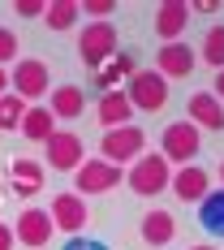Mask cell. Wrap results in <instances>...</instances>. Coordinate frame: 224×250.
<instances>
[{
    "instance_id": "obj_22",
    "label": "cell",
    "mask_w": 224,
    "mask_h": 250,
    "mask_svg": "<svg viewBox=\"0 0 224 250\" xmlns=\"http://www.w3.org/2000/svg\"><path fill=\"white\" fill-rule=\"evenodd\" d=\"M78 18H82V4H78V0H52L48 9H43V26L56 30V35H61V30H69Z\"/></svg>"
},
{
    "instance_id": "obj_18",
    "label": "cell",
    "mask_w": 224,
    "mask_h": 250,
    "mask_svg": "<svg viewBox=\"0 0 224 250\" xmlns=\"http://www.w3.org/2000/svg\"><path fill=\"white\" fill-rule=\"evenodd\" d=\"M95 117H100L103 129H121V125H129L134 108H129V100H125V91H103L100 104H95Z\"/></svg>"
},
{
    "instance_id": "obj_8",
    "label": "cell",
    "mask_w": 224,
    "mask_h": 250,
    "mask_svg": "<svg viewBox=\"0 0 224 250\" xmlns=\"http://www.w3.org/2000/svg\"><path fill=\"white\" fill-rule=\"evenodd\" d=\"M52 229H61V233H69V237H78L82 229H86V220H91V211H86V199L82 194H56L52 199V211H48Z\"/></svg>"
},
{
    "instance_id": "obj_3",
    "label": "cell",
    "mask_w": 224,
    "mask_h": 250,
    "mask_svg": "<svg viewBox=\"0 0 224 250\" xmlns=\"http://www.w3.org/2000/svg\"><path fill=\"white\" fill-rule=\"evenodd\" d=\"M78 56L91 69H100L103 61H112L117 56V26L112 22H86L78 30Z\"/></svg>"
},
{
    "instance_id": "obj_34",
    "label": "cell",
    "mask_w": 224,
    "mask_h": 250,
    "mask_svg": "<svg viewBox=\"0 0 224 250\" xmlns=\"http://www.w3.org/2000/svg\"><path fill=\"white\" fill-rule=\"evenodd\" d=\"M190 250H216V246H190Z\"/></svg>"
},
{
    "instance_id": "obj_14",
    "label": "cell",
    "mask_w": 224,
    "mask_h": 250,
    "mask_svg": "<svg viewBox=\"0 0 224 250\" xmlns=\"http://www.w3.org/2000/svg\"><path fill=\"white\" fill-rule=\"evenodd\" d=\"M185 26H190V4H185V0H164V4L155 9V35H160L164 43H177V39L185 35Z\"/></svg>"
},
{
    "instance_id": "obj_17",
    "label": "cell",
    "mask_w": 224,
    "mask_h": 250,
    "mask_svg": "<svg viewBox=\"0 0 224 250\" xmlns=\"http://www.w3.org/2000/svg\"><path fill=\"white\" fill-rule=\"evenodd\" d=\"M138 74V56L134 52H121V56H112V61H103L100 69H95V82H100V91H117L121 82Z\"/></svg>"
},
{
    "instance_id": "obj_6",
    "label": "cell",
    "mask_w": 224,
    "mask_h": 250,
    "mask_svg": "<svg viewBox=\"0 0 224 250\" xmlns=\"http://www.w3.org/2000/svg\"><path fill=\"white\" fill-rule=\"evenodd\" d=\"M143 151H147V134H143L138 125H121V129H103V138H100V160L117 164V168H121L125 160H138Z\"/></svg>"
},
{
    "instance_id": "obj_12",
    "label": "cell",
    "mask_w": 224,
    "mask_h": 250,
    "mask_svg": "<svg viewBox=\"0 0 224 250\" xmlns=\"http://www.w3.org/2000/svg\"><path fill=\"white\" fill-rule=\"evenodd\" d=\"M52 220H48V211L43 207H26L22 216H18V229H13V237L22 242V246H30V250H43L52 242Z\"/></svg>"
},
{
    "instance_id": "obj_7",
    "label": "cell",
    "mask_w": 224,
    "mask_h": 250,
    "mask_svg": "<svg viewBox=\"0 0 224 250\" xmlns=\"http://www.w3.org/2000/svg\"><path fill=\"white\" fill-rule=\"evenodd\" d=\"M121 186V168L108 160H82L74 168V194H108Z\"/></svg>"
},
{
    "instance_id": "obj_27",
    "label": "cell",
    "mask_w": 224,
    "mask_h": 250,
    "mask_svg": "<svg viewBox=\"0 0 224 250\" xmlns=\"http://www.w3.org/2000/svg\"><path fill=\"white\" fill-rule=\"evenodd\" d=\"M43 9H48V4H39V0H18V4H13L18 18H43Z\"/></svg>"
},
{
    "instance_id": "obj_9",
    "label": "cell",
    "mask_w": 224,
    "mask_h": 250,
    "mask_svg": "<svg viewBox=\"0 0 224 250\" xmlns=\"http://www.w3.org/2000/svg\"><path fill=\"white\" fill-rule=\"evenodd\" d=\"M43 151H48V164L56 173H74L78 164L86 160V147H82V138H78L74 129H56L48 143H43Z\"/></svg>"
},
{
    "instance_id": "obj_33",
    "label": "cell",
    "mask_w": 224,
    "mask_h": 250,
    "mask_svg": "<svg viewBox=\"0 0 224 250\" xmlns=\"http://www.w3.org/2000/svg\"><path fill=\"white\" fill-rule=\"evenodd\" d=\"M220 186H224V160H220Z\"/></svg>"
},
{
    "instance_id": "obj_4",
    "label": "cell",
    "mask_w": 224,
    "mask_h": 250,
    "mask_svg": "<svg viewBox=\"0 0 224 250\" xmlns=\"http://www.w3.org/2000/svg\"><path fill=\"white\" fill-rule=\"evenodd\" d=\"M125 100L134 112H160L168 104V82L155 74V69H138V74L125 82Z\"/></svg>"
},
{
    "instance_id": "obj_21",
    "label": "cell",
    "mask_w": 224,
    "mask_h": 250,
    "mask_svg": "<svg viewBox=\"0 0 224 250\" xmlns=\"http://www.w3.org/2000/svg\"><path fill=\"white\" fill-rule=\"evenodd\" d=\"M199 220H203L207 233L224 237V186H220V190H207V199L199 203Z\"/></svg>"
},
{
    "instance_id": "obj_15",
    "label": "cell",
    "mask_w": 224,
    "mask_h": 250,
    "mask_svg": "<svg viewBox=\"0 0 224 250\" xmlns=\"http://www.w3.org/2000/svg\"><path fill=\"white\" fill-rule=\"evenodd\" d=\"M185 121L194 129H224V104L211 91H199V95H190V117Z\"/></svg>"
},
{
    "instance_id": "obj_19",
    "label": "cell",
    "mask_w": 224,
    "mask_h": 250,
    "mask_svg": "<svg viewBox=\"0 0 224 250\" xmlns=\"http://www.w3.org/2000/svg\"><path fill=\"white\" fill-rule=\"evenodd\" d=\"M173 237H177V220H173V211L155 207V211H147V216H143V242H147V246H168Z\"/></svg>"
},
{
    "instance_id": "obj_13",
    "label": "cell",
    "mask_w": 224,
    "mask_h": 250,
    "mask_svg": "<svg viewBox=\"0 0 224 250\" xmlns=\"http://www.w3.org/2000/svg\"><path fill=\"white\" fill-rule=\"evenodd\" d=\"M168 190H173L181 203H203L207 190H211V177H207V168H199V164H185V168H173Z\"/></svg>"
},
{
    "instance_id": "obj_16",
    "label": "cell",
    "mask_w": 224,
    "mask_h": 250,
    "mask_svg": "<svg viewBox=\"0 0 224 250\" xmlns=\"http://www.w3.org/2000/svg\"><path fill=\"white\" fill-rule=\"evenodd\" d=\"M48 112L56 117V121H78V117L86 112V91H82V86H74V82L56 86V91H52Z\"/></svg>"
},
{
    "instance_id": "obj_11",
    "label": "cell",
    "mask_w": 224,
    "mask_h": 250,
    "mask_svg": "<svg viewBox=\"0 0 224 250\" xmlns=\"http://www.w3.org/2000/svg\"><path fill=\"white\" fill-rule=\"evenodd\" d=\"M43 181H48V168L39 164V160H13L9 164V194H18V199H35V194H43Z\"/></svg>"
},
{
    "instance_id": "obj_5",
    "label": "cell",
    "mask_w": 224,
    "mask_h": 250,
    "mask_svg": "<svg viewBox=\"0 0 224 250\" xmlns=\"http://www.w3.org/2000/svg\"><path fill=\"white\" fill-rule=\"evenodd\" d=\"M199 147H203V134H199V129H194L190 121H173V125H164V138H160V155H164L168 164H177V168L194 164Z\"/></svg>"
},
{
    "instance_id": "obj_31",
    "label": "cell",
    "mask_w": 224,
    "mask_h": 250,
    "mask_svg": "<svg viewBox=\"0 0 224 250\" xmlns=\"http://www.w3.org/2000/svg\"><path fill=\"white\" fill-rule=\"evenodd\" d=\"M190 13H216V0H199V4H190Z\"/></svg>"
},
{
    "instance_id": "obj_29",
    "label": "cell",
    "mask_w": 224,
    "mask_h": 250,
    "mask_svg": "<svg viewBox=\"0 0 224 250\" xmlns=\"http://www.w3.org/2000/svg\"><path fill=\"white\" fill-rule=\"evenodd\" d=\"M18 246V237H13V225H4L0 220V250H13Z\"/></svg>"
},
{
    "instance_id": "obj_24",
    "label": "cell",
    "mask_w": 224,
    "mask_h": 250,
    "mask_svg": "<svg viewBox=\"0 0 224 250\" xmlns=\"http://www.w3.org/2000/svg\"><path fill=\"white\" fill-rule=\"evenodd\" d=\"M26 108H30V104L18 100L13 91H9V95H0V129H18L22 117H26Z\"/></svg>"
},
{
    "instance_id": "obj_32",
    "label": "cell",
    "mask_w": 224,
    "mask_h": 250,
    "mask_svg": "<svg viewBox=\"0 0 224 250\" xmlns=\"http://www.w3.org/2000/svg\"><path fill=\"white\" fill-rule=\"evenodd\" d=\"M0 95H9V69H0Z\"/></svg>"
},
{
    "instance_id": "obj_10",
    "label": "cell",
    "mask_w": 224,
    "mask_h": 250,
    "mask_svg": "<svg viewBox=\"0 0 224 250\" xmlns=\"http://www.w3.org/2000/svg\"><path fill=\"white\" fill-rule=\"evenodd\" d=\"M194 65H199V56L190 43H164V48L155 52V74L164 78V82H173V78H190L194 74Z\"/></svg>"
},
{
    "instance_id": "obj_1",
    "label": "cell",
    "mask_w": 224,
    "mask_h": 250,
    "mask_svg": "<svg viewBox=\"0 0 224 250\" xmlns=\"http://www.w3.org/2000/svg\"><path fill=\"white\" fill-rule=\"evenodd\" d=\"M129 190L138 194V199H155V194H164L168 190V181H173V164L160 155V151H151V155H138L134 164H129Z\"/></svg>"
},
{
    "instance_id": "obj_30",
    "label": "cell",
    "mask_w": 224,
    "mask_h": 250,
    "mask_svg": "<svg viewBox=\"0 0 224 250\" xmlns=\"http://www.w3.org/2000/svg\"><path fill=\"white\" fill-rule=\"evenodd\" d=\"M211 95L224 104V69H216V86H211Z\"/></svg>"
},
{
    "instance_id": "obj_23",
    "label": "cell",
    "mask_w": 224,
    "mask_h": 250,
    "mask_svg": "<svg viewBox=\"0 0 224 250\" xmlns=\"http://www.w3.org/2000/svg\"><path fill=\"white\" fill-rule=\"evenodd\" d=\"M199 61H207L211 69H224V22H216L207 35H203V48L194 52Z\"/></svg>"
},
{
    "instance_id": "obj_26",
    "label": "cell",
    "mask_w": 224,
    "mask_h": 250,
    "mask_svg": "<svg viewBox=\"0 0 224 250\" xmlns=\"http://www.w3.org/2000/svg\"><path fill=\"white\" fill-rule=\"evenodd\" d=\"M117 13V4L112 0H86V18H95V22H108Z\"/></svg>"
},
{
    "instance_id": "obj_28",
    "label": "cell",
    "mask_w": 224,
    "mask_h": 250,
    "mask_svg": "<svg viewBox=\"0 0 224 250\" xmlns=\"http://www.w3.org/2000/svg\"><path fill=\"white\" fill-rule=\"evenodd\" d=\"M65 250H108V246L95 242V237H86V242H82V237H69V246H65Z\"/></svg>"
},
{
    "instance_id": "obj_2",
    "label": "cell",
    "mask_w": 224,
    "mask_h": 250,
    "mask_svg": "<svg viewBox=\"0 0 224 250\" xmlns=\"http://www.w3.org/2000/svg\"><path fill=\"white\" fill-rule=\"evenodd\" d=\"M9 91H13L18 100H26V104L43 100V95L52 91L48 65H43L39 56H22V61H13V69H9Z\"/></svg>"
},
{
    "instance_id": "obj_20",
    "label": "cell",
    "mask_w": 224,
    "mask_h": 250,
    "mask_svg": "<svg viewBox=\"0 0 224 250\" xmlns=\"http://www.w3.org/2000/svg\"><path fill=\"white\" fill-rule=\"evenodd\" d=\"M18 129H22V138H30V143H48L52 134H56V117H52L43 104H30Z\"/></svg>"
},
{
    "instance_id": "obj_25",
    "label": "cell",
    "mask_w": 224,
    "mask_h": 250,
    "mask_svg": "<svg viewBox=\"0 0 224 250\" xmlns=\"http://www.w3.org/2000/svg\"><path fill=\"white\" fill-rule=\"evenodd\" d=\"M9 61H18V35H13L9 26H0V69H4Z\"/></svg>"
}]
</instances>
